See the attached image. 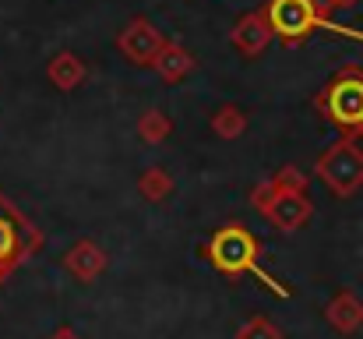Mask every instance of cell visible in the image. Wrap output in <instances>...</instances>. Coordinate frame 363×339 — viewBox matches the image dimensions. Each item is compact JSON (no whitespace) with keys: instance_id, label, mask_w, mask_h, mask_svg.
<instances>
[{"instance_id":"6da1fadb","label":"cell","mask_w":363,"mask_h":339,"mask_svg":"<svg viewBox=\"0 0 363 339\" xmlns=\"http://www.w3.org/2000/svg\"><path fill=\"white\" fill-rule=\"evenodd\" d=\"M198 254L208 262V269H216L226 279L250 276L268 294H275L279 301H289L293 297V290L282 279H275L272 272H264V265H261V240L250 233V226L237 223V220H230V223H223L219 230H212V237H205L198 244Z\"/></svg>"},{"instance_id":"7a4b0ae2","label":"cell","mask_w":363,"mask_h":339,"mask_svg":"<svg viewBox=\"0 0 363 339\" xmlns=\"http://www.w3.org/2000/svg\"><path fill=\"white\" fill-rule=\"evenodd\" d=\"M250 205L254 212L279 233H296L314 220V202H311V177L286 163L279 166L275 177L254 184L250 191Z\"/></svg>"},{"instance_id":"3957f363","label":"cell","mask_w":363,"mask_h":339,"mask_svg":"<svg viewBox=\"0 0 363 339\" xmlns=\"http://www.w3.org/2000/svg\"><path fill=\"white\" fill-rule=\"evenodd\" d=\"M264 14H268L272 32H275V39L282 46H300L318 28L328 32V36H342V39L363 43L360 28H350V25H335L332 21V0H268L264 4Z\"/></svg>"},{"instance_id":"277c9868","label":"cell","mask_w":363,"mask_h":339,"mask_svg":"<svg viewBox=\"0 0 363 339\" xmlns=\"http://www.w3.org/2000/svg\"><path fill=\"white\" fill-rule=\"evenodd\" d=\"M314 110L325 124H332L339 134L363 141V71L342 68L335 78L325 82V89L314 96Z\"/></svg>"},{"instance_id":"5b68a950","label":"cell","mask_w":363,"mask_h":339,"mask_svg":"<svg viewBox=\"0 0 363 339\" xmlns=\"http://www.w3.org/2000/svg\"><path fill=\"white\" fill-rule=\"evenodd\" d=\"M314 177L328 188L332 198L350 202L363 191V145L360 138L339 134L318 159H314Z\"/></svg>"},{"instance_id":"8992f818","label":"cell","mask_w":363,"mask_h":339,"mask_svg":"<svg viewBox=\"0 0 363 339\" xmlns=\"http://www.w3.org/2000/svg\"><path fill=\"white\" fill-rule=\"evenodd\" d=\"M46 237L4 191H0V286L43 251Z\"/></svg>"},{"instance_id":"52a82bcc","label":"cell","mask_w":363,"mask_h":339,"mask_svg":"<svg viewBox=\"0 0 363 339\" xmlns=\"http://www.w3.org/2000/svg\"><path fill=\"white\" fill-rule=\"evenodd\" d=\"M166 46V36L148 21V18H134L127 21L117 36V50L123 53V60H130L134 68H152L155 53Z\"/></svg>"},{"instance_id":"ba28073f","label":"cell","mask_w":363,"mask_h":339,"mask_svg":"<svg viewBox=\"0 0 363 339\" xmlns=\"http://www.w3.org/2000/svg\"><path fill=\"white\" fill-rule=\"evenodd\" d=\"M272 39H275V32H272V21H268L264 7L247 11L243 18H237V25H233V32H230L233 50H237L240 57H247V60L261 57V53L268 50V43H272Z\"/></svg>"},{"instance_id":"9c48e42d","label":"cell","mask_w":363,"mask_h":339,"mask_svg":"<svg viewBox=\"0 0 363 339\" xmlns=\"http://www.w3.org/2000/svg\"><path fill=\"white\" fill-rule=\"evenodd\" d=\"M60 262H64V269H67L78 283H96V279L110 269V254H106L96 240H89V237L78 240V244H71Z\"/></svg>"},{"instance_id":"30bf717a","label":"cell","mask_w":363,"mask_h":339,"mask_svg":"<svg viewBox=\"0 0 363 339\" xmlns=\"http://www.w3.org/2000/svg\"><path fill=\"white\" fill-rule=\"evenodd\" d=\"M325 322H328L339 336H357L363 329V301L353 290H339V294L325 304Z\"/></svg>"},{"instance_id":"8fae6325","label":"cell","mask_w":363,"mask_h":339,"mask_svg":"<svg viewBox=\"0 0 363 339\" xmlns=\"http://www.w3.org/2000/svg\"><path fill=\"white\" fill-rule=\"evenodd\" d=\"M46 78H50V85H53L57 92H74V89L85 85V78H89V64H85L78 53L60 50V53L50 57V64H46Z\"/></svg>"},{"instance_id":"7c38bea8","label":"cell","mask_w":363,"mask_h":339,"mask_svg":"<svg viewBox=\"0 0 363 339\" xmlns=\"http://www.w3.org/2000/svg\"><path fill=\"white\" fill-rule=\"evenodd\" d=\"M194 68H198L194 53H191L187 46H180V43H169V39H166V46H162V50L155 53V60H152V71H155L166 85H180Z\"/></svg>"},{"instance_id":"4fadbf2b","label":"cell","mask_w":363,"mask_h":339,"mask_svg":"<svg viewBox=\"0 0 363 339\" xmlns=\"http://www.w3.org/2000/svg\"><path fill=\"white\" fill-rule=\"evenodd\" d=\"M138 195L145 198V202H152V205H162L173 191H177V181H173V173L166 170V166H148L141 177H138Z\"/></svg>"},{"instance_id":"5bb4252c","label":"cell","mask_w":363,"mask_h":339,"mask_svg":"<svg viewBox=\"0 0 363 339\" xmlns=\"http://www.w3.org/2000/svg\"><path fill=\"white\" fill-rule=\"evenodd\" d=\"M208 127H212V134H219L223 141H237V138H243V134H247L250 117H247V110H240L237 103H223L219 110L212 113Z\"/></svg>"},{"instance_id":"9a60e30c","label":"cell","mask_w":363,"mask_h":339,"mask_svg":"<svg viewBox=\"0 0 363 339\" xmlns=\"http://www.w3.org/2000/svg\"><path fill=\"white\" fill-rule=\"evenodd\" d=\"M138 138L145 141V145H162L169 134H173V117L166 110H159V107H148V110L138 117Z\"/></svg>"},{"instance_id":"2e32d148","label":"cell","mask_w":363,"mask_h":339,"mask_svg":"<svg viewBox=\"0 0 363 339\" xmlns=\"http://www.w3.org/2000/svg\"><path fill=\"white\" fill-rule=\"evenodd\" d=\"M237 339H286V333H282L272 318L254 315V318H247L240 329H237Z\"/></svg>"},{"instance_id":"e0dca14e","label":"cell","mask_w":363,"mask_h":339,"mask_svg":"<svg viewBox=\"0 0 363 339\" xmlns=\"http://www.w3.org/2000/svg\"><path fill=\"white\" fill-rule=\"evenodd\" d=\"M50 339H82V336H78V333H74L71 325H60V329H57V333H53Z\"/></svg>"},{"instance_id":"ac0fdd59","label":"cell","mask_w":363,"mask_h":339,"mask_svg":"<svg viewBox=\"0 0 363 339\" xmlns=\"http://www.w3.org/2000/svg\"><path fill=\"white\" fill-rule=\"evenodd\" d=\"M360 0H332V7H342V11H350V7H357Z\"/></svg>"}]
</instances>
